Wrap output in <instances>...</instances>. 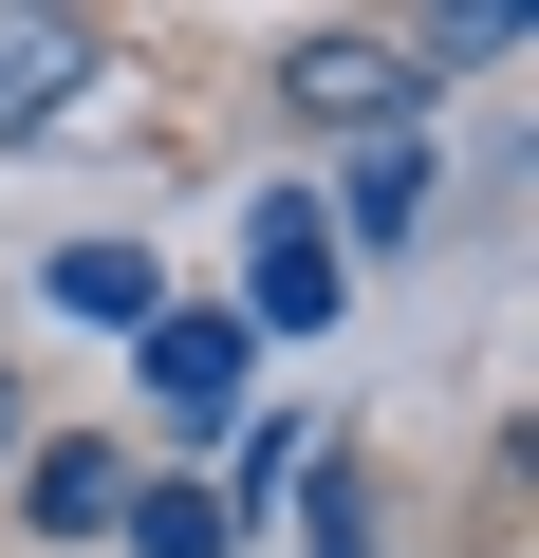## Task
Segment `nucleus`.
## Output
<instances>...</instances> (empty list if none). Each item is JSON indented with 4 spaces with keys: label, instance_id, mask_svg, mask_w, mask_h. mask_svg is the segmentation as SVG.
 <instances>
[{
    "label": "nucleus",
    "instance_id": "nucleus-1",
    "mask_svg": "<svg viewBox=\"0 0 539 558\" xmlns=\"http://www.w3.org/2000/svg\"><path fill=\"white\" fill-rule=\"evenodd\" d=\"M335 317V242H317V205H260L242 223V336H317Z\"/></svg>",
    "mask_w": 539,
    "mask_h": 558
},
{
    "label": "nucleus",
    "instance_id": "nucleus-2",
    "mask_svg": "<svg viewBox=\"0 0 539 558\" xmlns=\"http://www.w3.org/2000/svg\"><path fill=\"white\" fill-rule=\"evenodd\" d=\"M75 94H94V20H57V0H0V149L57 131Z\"/></svg>",
    "mask_w": 539,
    "mask_h": 558
},
{
    "label": "nucleus",
    "instance_id": "nucleus-3",
    "mask_svg": "<svg viewBox=\"0 0 539 558\" xmlns=\"http://www.w3.org/2000/svg\"><path fill=\"white\" fill-rule=\"evenodd\" d=\"M280 94H298L317 131H391V112H409L428 75H409L391 38H298V57H280Z\"/></svg>",
    "mask_w": 539,
    "mask_h": 558
},
{
    "label": "nucleus",
    "instance_id": "nucleus-4",
    "mask_svg": "<svg viewBox=\"0 0 539 558\" xmlns=\"http://www.w3.org/2000/svg\"><path fill=\"white\" fill-rule=\"evenodd\" d=\"M242 354H260L242 317H149V410L168 428H223L242 410Z\"/></svg>",
    "mask_w": 539,
    "mask_h": 558
},
{
    "label": "nucleus",
    "instance_id": "nucleus-5",
    "mask_svg": "<svg viewBox=\"0 0 539 558\" xmlns=\"http://www.w3.org/2000/svg\"><path fill=\"white\" fill-rule=\"evenodd\" d=\"M428 186H446V168H428V131H372V149H354V186H335V223H354V242H409V223H428Z\"/></svg>",
    "mask_w": 539,
    "mask_h": 558
},
{
    "label": "nucleus",
    "instance_id": "nucleus-6",
    "mask_svg": "<svg viewBox=\"0 0 539 558\" xmlns=\"http://www.w3.org/2000/svg\"><path fill=\"white\" fill-rule=\"evenodd\" d=\"M57 317H112V336H149L168 299H149V242H57Z\"/></svg>",
    "mask_w": 539,
    "mask_h": 558
},
{
    "label": "nucleus",
    "instance_id": "nucleus-7",
    "mask_svg": "<svg viewBox=\"0 0 539 558\" xmlns=\"http://www.w3.org/2000/svg\"><path fill=\"white\" fill-rule=\"evenodd\" d=\"M20 502H38L57 539H94V521H112L131 484H112V447H38V465H20Z\"/></svg>",
    "mask_w": 539,
    "mask_h": 558
},
{
    "label": "nucleus",
    "instance_id": "nucleus-8",
    "mask_svg": "<svg viewBox=\"0 0 539 558\" xmlns=\"http://www.w3.org/2000/svg\"><path fill=\"white\" fill-rule=\"evenodd\" d=\"M112 521H131V558H223V539H242V521H223L205 484H131Z\"/></svg>",
    "mask_w": 539,
    "mask_h": 558
},
{
    "label": "nucleus",
    "instance_id": "nucleus-9",
    "mask_svg": "<svg viewBox=\"0 0 539 558\" xmlns=\"http://www.w3.org/2000/svg\"><path fill=\"white\" fill-rule=\"evenodd\" d=\"M317 558H372V484H354V465L317 484Z\"/></svg>",
    "mask_w": 539,
    "mask_h": 558
},
{
    "label": "nucleus",
    "instance_id": "nucleus-10",
    "mask_svg": "<svg viewBox=\"0 0 539 558\" xmlns=\"http://www.w3.org/2000/svg\"><path fill=\"white\" fill-rule=\"evenodd\" d=\"M0 447H20V391H0Z\"/></svg>",
    "mask_w": 539,
    "mask_h": 558
}]
</instances>
